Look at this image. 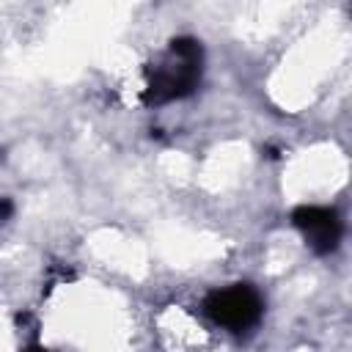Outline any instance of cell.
Returning a JSON list of instances; mask_svg holds the SVG:
<instances>
[{
    "instance_id": "6da1fadb",
    "label": "cell",
    "mask_w": 352,
    "mask_h": 352,
    "mask_svg": "<svg viewBox=\"0 0 352 352\" xmlns=\"http://www.w3.org/2000/svg\"><path fill=\"white\" fill-rule=\"evenodd\" d=\"M201 74V47L192 38L170 41V60L151 72L148 102H170L187 96L198 85Z\"/></svg>"
},
{
    "instance_id": "7a4b0ae2",
    "label": "cell",
    "mask_w": 352,
    "mask_h": 352,
    "mask_svg": "<svg viewBox=\"0 0 352 352\" xmlns=\"http://www.w3.org/2000/svg\"><path fill=\"white\" fill-rule=\"evenodd\" d=\"M204 311L209 314L212 322H217L228 330H245V327L258 322L261 297L256 294V289H250L245 283H236V286L212 292L204 302Z\"/></svg>"
},
{
    "instance_id": "3957f363",
    "label": "cell",
    "mask_w": 352,
    "mask_h": 352,
    "mask_svg": "<svg viewBox=\"0 0 352 352\" xmlns=\"http://www.w3.org/2000/svg\"><path fill=\"white\" fill-rule=\"evenodd\" d=\"M292 220L316 253H330V250L338 248L341 220L333 209H327V206H300V209H294Z\"/></svg>"
},
{
    "instance_id": "277c9868",
    "label": "cell",
    "mask_w": 352,
    "mask_h": 352,
    "mask_svg": "<svg viewBox=\"0 0 352 352\" xmlns=\"http://www.w3.org/2000/svg\"><path fill=\"white\" fill-rule=\"evenodd\" d=\"M11 212H14V204L8 198H0V223H6L11 217Z\"/></svg>"
}]
</instances>
